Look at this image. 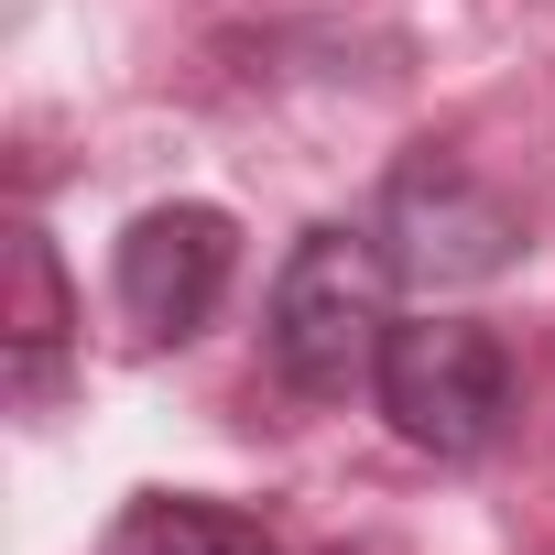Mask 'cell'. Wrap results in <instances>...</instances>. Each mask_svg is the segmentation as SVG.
<instances>
[{
	"instance_id": "cell-1",
	"label": "cell",
	"mask_w": 555,
	"mask_h": 555,
	"mask_svg": "<svg viewBox=\"0 0 555 555\" xmlns=\"http://www.w3.org/2000/svg\"><path fill=\"white\" fill-rule=\"evenodd\" d=\"M382 338H392V250L382 229H306L272 272L261 306V349L284 371V392L306 403H349L382 382Z\"/></svg>"
},
{
	"instance_id": "cell-2",
	"label": "cell",
	"mask_w": 555,
	"mask_h": 555,
	"mask_svg": "<svg viewBox=\"0 0 555 555\" xmlns=\"http://www.w3.org/2000/svg\"><path fill=\"white\" fill-rule=\"evenodd\" d=\"M382 414L425 457H490L512 425V349L468 317H392L382 338Z\"/></svg>"
},
{
	"instance_id": "cell-3",
	"label": "cell",
	"mask_w": 555,
	"mask_h": 555,
	"mask_svg": "<svg viewBox=\"0 0 555 555\" xmlns=\"http://www.w3.org/2000/svg\"><path fill=\"white\" fill-rule=\"evenodd\" d=\"M382 250L403 284H490L522 261V218L457 164V153H414L382 185Z\"/></svg>"
},
{
	"instance_id": "cell-4",
	"label": "cell",
	"mask_w": 555,
	"mask_h": 555,
	"mask_svg": "<svg viewBox=\"0 0 555 555\" xmlns=\"http://www.w3.org/2000/svg\"><path fill=\"white\" fill-rule=\"evenodd\" d=\"M229 272H240V229L218 218V207H142L131 229H120V317L142 327V338H164V349H185L207 317H218V295H229Z\"/></svg>"
},
{
	"instance_id": "cell-5",
	"label": "cell",
	"mask_w": 555,
	"mask_h": 555,
	"mask_svg": "<svg viewBox=\"0 0 555 555\" xmlns=\"http://www.w3.org/2000/svg\"><path fill=\"white\" fill-rule=\"evenodd\" d=\"M66 272H55V240L44 229H12V317H0V360H12V403L44 414L55 382H66Z\"/></svg>"
},
{
	"instance_id": "cell-6",
	"label": "cell",
	"mask_w": 555,
	"mask_h": 555,
	"mask_svg": "<svg viewBox=\"0 0 555 555\" xmlns=\"http://www.w3.org/2000/svg\"><path fill=\"white\" fill-rule=\"evenodd\" d=\"M109 555H284L250 512L229 501H196V490H142L120 522H109Z\"/></svg>"
}]
</instances>
